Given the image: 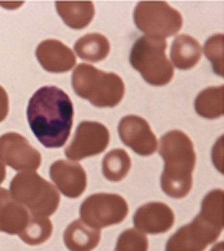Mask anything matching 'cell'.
Wrapping results in <instances>:
<instances>
[{
  "mask_svg": "<svg viewBox=\"0 0 224 251\" xmlns=\"http://www.w3.org/2000/svg\"><path fill=\"white\" fill-rule=\"evenodd\" d=\"M101 231L86 226L82 221H74L67 226L63 242L70 251H93L100 245Z\"/></svg>",
  "mask_w": 224,
  "mask_h": 251,
  "instance_id": "cell-16",
  "label": "cell"
},
{
  "mask_svg": "<svg viewBox=\"0 0 224 251\" xmlns=\"http://www.w3.org/2000/svg\"><path fill=\"white\" fill-rule=\"evenodd\" d=\"M133 225L143 234H164L174 225L172 208L161 201H150L141 205L133 215Z\"/></svg>",
  "mask_w": 224,
  "mask_h": 251,
  "instance_id": "cell-13",
  "label": "cell"
},
{
  "mask_svg": "<svg viewBox=\"0 0 224 251\" xmlns=\"http://www.w3.org/2000/svg\"><path fill=\"white\" fill-rule=\"evenodd\" d=\"M120 139L134 153L150 156L157 151V139L147 120L140 116H126L118 124Z\"/></svg>",
  "mask_w": 224,
  "mask_h": 251,
  "instance_id": "cell-11",
  "label": "cell"
},
{
  "mask_svg": "<svg viewBox=\"0 0 224 251\" xmlns=\"http://www.w3.org/2000/svg\"><path fill=\"white\" fill-rule=\"evenodd\" d=\"M10 105H8V94L0 86V123H3L8 116Z\"/></svg>",
  "mask_w": 224,
  "mask_h": 251,
  "instance_id": "cell-25",
  "label": "cell"
},
{
  "mask_svg": "<svg viewBox=\"0 0 224 251\" xmlns=\"http://www.w3.org/2000/svg\"><path fill=\"white\" fill-rule=\"evenodd\" d=\"M160 156L164 159L161 188L174 199H183L192 190L196 165L194 143L181 130H171L160 139Z\"/></svg>",
  "mask_w": 224,
  "mask_h": 251,
  "instance_id": "cell-2",
  "label": "cell"
},
{
  "mask_svg": "<svg viewBox=\"0 0 224 251\" xmlns=\"http://www.w3.org/2000/svg\"><path fill=\"white\" fill-rule=\"evenodd\" d=\"M49 174L56 190L61 191L62 195L67 198L76 199L86 190V172L78 163L58 160L50 165Z\"/></svg>",
  "mask_w": 224,
  "mask_h": 251,
  "instance_id": "cell-12",
  "label": "cell"
},
{
  "mask_svg": "<svg viewBox=\"0 0 224 251\" xmlns=\"http://www.w3.org/2000/svg\"><path fill=\"white\" fill-rule=\"evenodd\" d=\"M52 234V223L47 218L42 216H31L30 221L22 231L21 239L30 246H38L50 239Z\"/></svg>",
  "mask_w": 224,
  "mask_h": 251,
  "instance_id": "cell-22",
  "label": "cell"
},
{
  "mask_svg": "<svg viewBox=\"0 0 224 251\" xmlns=\"http://www.w3.org/2000/svg\"><path fill=\"white\" fill-rule=\"evenodd\" d=\"M5 179V165L0 161V184L4 181Z\"/></svg>",
  "mask_w": 224,
  "mask_h": 251,
  "instance_id": "cell-26",
  "label": "cell"
},
{
  "mask_svg": "<svg viewBox=\"0 0 224 251\" xmlns=\"http://www.w3.org/2000/svg\"><path fill=\"white\" fill-rule=\"evenodd\" d=\"M0 161L15 171H36L42 156L25 136L8 132L0 136Z\"/></svg>",
  "mask_w": 224,
  "mask_h": 251,
  "instance_id": "cell-10",
  "label": "cell"
},
{
  "mask_svg": "<svg viewBox=\"0 0 224 251\" xmlns=\"http://www.w3.org/2000/svg\"><path fill=\"white\" fill-rule=\"evenodd\" d=\"M74 106L70 97L56 86H43L27 106V121L38 141L46 148H61L70 137Z\"/></svg>",
  "mask_w": 224,
  "mask_h": 251,
  "instance_id": "cell-1",
  "label": "cell"
},
{
  "mask_svg": "<svg viewBox=\"0 0 224 251\" xmlns=\"http://www.w3.org/2000/svg\"><path fill=\"white\" fill-rule=\"evenodd\" d=\"M56 12L73 30H82L92 23L96 8L93 1H56Z\"/></svg>",
  "mask_w": 224,
  "mask_h": 251,
  "instance_id": "cell-17",
  "label": "cell"
},
{
  "mask_svg": "<svg viewBox=\"0 0 224 251\" xmlns=\"http://www.w3.org/2000/svg\"><path fill=\"white\" fill-rule=\"evenodd\" d=\"M223 45H224V35L223 34H218V35L211 36L207 39L205 45H204V52L209 59V62L214 66V72L223 77L224 75V65H223Z\"/></svg>",
  "mask_w": 224,
  "mask_h": 251,
  "instance_id": "cell-24",
  "label": "cell"
},
{
  "mask_svg": "<svg viewBox=\"0 0 224 251\" xmlns=\"http://www.w3.org/2000/svg\"><path fill=\"white\" fill-rule=\"evenodd\" d=\"M72 85L78 97L87 100L96 108H114L125 96V83L118 74L102 72L87 63L74 69Z\"/></svg>",
  "mask_w": 224,
  "mask_h": 251,
  "instance_id": "cell-4",
  "label": "cell"
},
{
  "mask_svg": "<svg viewBox=\"0 0 224 251\" xmlns=\"http://www.w3.org/2000/svg\"><path fill=\"white\" fill-rule=\"evenodd\" d=\"M133 21L138 30L147 36L165 39L174 36L183 27V16L167 1H140Z\"/></svg>",
  "mask_w": 224,
  "mask_h": 251,
  "instance_id": "cell-7",
  "label": "cell"
},
{
  "mask_svg": "<svg viewBox=\"0 0 224 251\" xmlns=\"http://www.w3.org/2000/svg\"><path fill=\"white\" fill-rule=\"evenodd\" d=\"M10 194L12 199L30 211L31 216L49 218L55 214L61 201L55 185L34 171H25L16 175L11 180Z\"/></svg>",
  "mask_w": 224,
  "mask_h": 251,
  "instance_id": "cell-5",
  "label": "cell"
},
{
  "mask_svg": "<svg viewBox=\"0 0 224 251\" xmlns=\"http://www.w3.org/2000/svg\"><path fill=\"white\" fill-rule=\"evenodd\" d=\"M132 168V160L124 149H113L102 160V174L110 181H121Z\"/></svg>",
  "mask_w": 224,
  "mask_h": 251,
  "instance_id": "cell-21",
  "label": "cell"
},
{
  "mask_svg": "<svg viewBox=\"0 0 224 251\" xmlns=\"http://www.w3.org/2000/svg\"><path fill=\"white\" fill-rule=\"evenodd\" d=\"M127 214L126 200L117 194H93L79 207L81 221L96 230L120 225L126 219Z\"/></svg>",
  "mask_w": 224,
  "mask_h": 251,
  "instance_id": "cell-8",
  "label": "cell"
},
{
  "mask_svg": "<svg viewBox=\"0 0 224 251\" xmlns=\"http://www.w3.org/2000/svg\"><path fill=\"white\" fill-rule=\"evenodd\" d=\"M30 218V212L12 199L10 191L0 188V232L19 235Z\"/></svg>",
  "mask_w": 224,
  "mask_h": 251,
  "instance_id": "cell-15",
  "label": "cell"
},
{
  "mask_svg": "<svg viewBox=\"0 0 224 251\" xmlns=\"http://www.w3.org/2000/svg\"><path fill=\"white\" fill-rule=\"evenodd\" d=\"M223 231V191L208 192L199 215L178 228L167 242L165 251H204L219 239Z\"/></svg>",
  "mask_w": 224,
  "mask_h": 251,
  "instance_id": "cell-3",
  "label": "cell"
},
{
  "mask_svg": "<svg viewBox=\"0 0 224 251\" xmlns=\"http://www.w3.org/2000/svg\"><path fill=\"white\" fill-rule=\"evenodd\" d=\"M201 52L203 49L199 42L194 36L183 34L174 38L171 47V59L180 70H189L199 63Z\"/></svg>",
  "mask_w": 224,
  "mask_h": 251,
  "instance_id": "cell-18",
  "label": "cell"
},
{
  "mask_svg": "<svg viewBox=\"0 0 224 251\" xmlns=\"http://www.w3.org/2000/svg\"><path fill=\"white\" fill-rule=\"evenodd\" d=\"M165 50L167 42L161 38L145 35L133 43L130 65L152 86H165L174 78V65L165 55Z\"/></svg>",
  "mask_w": 224,
  "mask_h": 251,
  "instance_id": "cell-6",
  "label": "cell"
},
{
  "mask_svg": "<svg viewBox=\"0 0 224 251\" xmlns=\"http://www.w3.org/2000/svg\"><path fill=\"white\" fill-rule=\"evenodd\" d=\"M110 141L109 129L97 121H82L75 130L72 143L65 149V154L72 161L101 154Z\"/></svg>",
  "mask_w": 224,
  "mask_h": 251,
  "instance_id": "cell-9",
  "label": "cell"
},
{
  "mask_svg": "<svg viewBox=\"0 0 224 251\" xmlns=\"http://www.w3.org/2000/svg\"><path fill=\"white\" fill-rule=\"evenodd\" d=\"M212 251H224V243L223 242H220L218 245H215V247L212 249Z\"/></svg>",
  "mask_w": 224,
  "mask_h": 251,
  "instance_id": "cell-27",
  "label": "cell"
},
{
  "mask_svg": "<svg viewBox=\"0 0 224 251\" xmlns=\"http://www.w3.org/2000/svg\"><path fill=\"white\" fill-rule=\"evenodd\" d=\"M224 86H215L204 89L195 100V110L200 117L207 120H216L224 113Z\"/></svg>",
  "mask_w": 224,
  "mask_h": 251,
  "instance_id": "cell-20",
  "label": "cell"
},
{
  "mask_svg": "<svg viewBox=\"0 0 224 251\" xmlns=\"http://www.w3.org/2000/svg\"><path fill=\"white\" fill-rule=\"evenodd\" d=\"M149 243L145 234L136 228H127L118 236L114 251H148Z\"/></svg>",
  "mask_w": 224,
  "mask_h": 251,
  "instance_id": "cell-23",
  "label": "cell"
},
{
  "mask_svg": "<svg viewBox=\"0 0 224 251\" xmlns=\"http://www.w3.org/2000/svg\"><path fill=\"white\" fill-rule=\"evenodd\" d=\"M74 50L79 58L96 63V62L103 61L109 55L110 43L106 36L98 32H92L79 38L74 45Z\"/></svg>",
  "mask_w": 224,
  "mask_h": 251,
  "instance_id": "cell-19",
  "label": "cell"
},
{
  "mask_svg": "<svg viewBox=\"0 0 224 251\" xmlns=\"http://www.w3.org/2000/svg\"><path fill=\"white\" fill-rule=\"evenodd\" d=\"M36 59L41 66L50 73H67L75 66L76 58L70 47L56 39L41 42L35 51Z\"/></svg>",
  "mask_w": 224,
  "mask_h": 251,
  "instance_id": "cell-14",
  "label": "cell"
}]
</instances>
